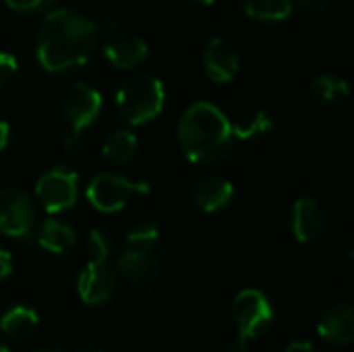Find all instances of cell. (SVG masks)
<instances>
[{
	"mask_svg": "<svg viewBox=\"0 0 354 352\" xmlns=\"http://www.w3.org/2000/svg\"><path fill=\"white\" fill-rule=\"evenodd\" d=\"M100 35V27L87 17L68 8L52 10L37 33V60L48 73L75 71L91 58Z\"/></svg>",
	"mask_w": 354,
	"mask_h": 352,
	"instance_id": "1",
	"label": "cell"
},
{
	"mask_svg": "<svg viewBox=\"0 0 354 352\" xmlns=\"http://www.w3.org/2000/svg\"><path fill=\"white\" fill-rule=\"evenodd\" d=\"M178 145L185 158L195 164H218L234 145L230 120L218 106L195 102L178 122Z\"/></svg>",
	"mask_w": 354,
	"mask_h": 352,
	"instance_id": "2",
	"label": "cell"
},
{
	"mask_svg": "<svg viewBox=\"0 0 354 352\" xmlns=\"http://www.w3.org/2000/svg\"><path fill=\"white\" fill-rule=\"evenodd\" d=\"M164 100L166 91L160 79L151 75H133L118 87L116 108L129 124L139 127L162 114Z\"/></svg>",
	"mask_w": 354,
	"mask_h": 352,
	"instance_id": "3",
	"label": "cell"
},
{
	"mask_svg": "<svg viewBox=\"0 0 354 352\" xmlns=\"http://www.w3.org/2000/svg\"><path fill=\"white\" fill-rule=\"evenodd\" d=\"M232 319L236 326V338L249 344V340L263 336L274 324V309L261 290L247 288L236 295L232 303Z\"/></svg>",
	"mask_w": 354,
	"mask_h": 352,
	"instance_id": "4",
	"label": "cell"
},
{
	"mask_svg": "<svg viewBox=\"0 0 354 352\" xmlns=\"http://www.w3.org/2000/svg\"><path fill=\"white\" fill-rule=\"evenodd\" d=\"M135 193H149V185L141 180H131L116 172H102L93 176V180L87 187V199L89 203L104 214H114L122 210L131 195Z\"/></svg>",
	"mask_w": 354,
	"mask_h": 352,
	"instance_id": "5",
	"label": "cell"
},
{
	"mask_svg": "<svg viewBox=\"0 0 354 352\" xmlns=\"http://www.w3.org/2000/svg\"><path fill=\"white\" fill-rule=\"evenodd\" d=\"M77 189L79 176L73 170L58 166L39 176L35 185V195L46 212L60 214L77 203Z\"/></svg>",
	"mask_w": 354,
	"mask_h": 352,
	"instance_id": "6",
	"label": "cell"
},
{
	"mask_svg": "<svg viewBox=\"0 0 354 352\" xmlns=\"http://www.w3.org/2000/svg\"><path fill=\"white\" fill-rule=\"evenodd\" d=\"M35 224V205L19 189H0V234L25 239Z\"/></svg>",
	"mask_w": 354,
	"mask_h": 352,
	"instance_id": "7",
	"label": "cell"
},
{
	"mask_svg": "<svg viewBox=\"0 0 354 352\" xmlns=\"http://www.w3.org/2000/svg\"><path fill=\"white\" fill-rule=\"evenodd\" d=\"M62 112L73 133H83L91 127L102 112V95L87 83H73L60 100Z\"/></svg>",
	"mask_w": 354,
	"mask_h": 352,
	"instance_id": "8",
	"label": "cell"
},
{
	"mask_svg": "<svg viewBox=\"0 0 354 352\" xmlns=\"http://www.w3.org/2000/svg\"><path fill=\"white\" fill-rule=\"evenodd\" d=\"M100 31L106 33L104 54L116 68H133L147 58L149 48L145 39L139 35L122 33L114 21H106Z\"/></svg>",
	"mask_w": 354,
	"mask_h": 352,
	"instance_id": "9",
	"label": "cell"
},
{
	"mask_svg": "<svg viewBox=\"0 0 354 352\" xmlns=\"http://www.w3.org/2000/svg\"><path fill=\"white\" fill-rule=\"evenodd\" d=\"M118 272L124 276V280L137 288L149 284L158 272V257H156V245H137L127 243L122 255L116 263Z\"/></svg>",
	"mask_w": 354,
	"mask_h": 352,
	"instance_id": "10",
	"label": "cell"
},
{
	"mask_svg": "<svg viewBox=\"0 0 354 352\" xmlns=\"http://www.w3.org/2000/svg\"><path fill=\"white\" fill-rule=\"evenodd\" d=\"M79 297L85 305H102L116 293V274L97 261H89L77 282Z\"/></svg>",
	"mask_w": 354,
	"mask_h": 352,
	"instance_id": "11",
	"label": "cell"
},
{
	"mask_svg": "<svg viewBox=\"0 0 354 352\" xmlns=\"http://www.w3.org/2000/svg\"><path fill=\"white\" fill-rule=\"evenodd\" d=\"M203 66L205 73L212 81L216 83H228L236 77L241 68V58L236 48L224 39V37H214L205 46L203 52Z\"/></svg>",
	"mask_w": 354,
	"mask_h": 352,
	"instance_id": "12",
	"label": "cell"
},
{
	"mask_svg": "<svg viewBox=\"0 0 354 352\" xmlns=\"http://www.w3.org/2000/svg\"><path fill=\"white\" fill-rule=\"evenodd\" d=\"M328 226L326 210L311 197H303L295 201L292 207V234L299 243L317 241Z\"/></svg>",
	"mask_w": 354,
	"mask_h": 352,
	"instance_id": "13",
	"label": "cell"
},
{
	"mask_svg": "<svg viewBox=\"0 0 354 352\" xmlns=\"http://www.w3.org/2000/svg\"><path fill=\"white\" fill-rule=\"evenodd\" d=\"M317 334L340 346H348L354 340V309L351 303L342 301L328 307L317 324Z\"/></svg>",
	"mask_w": 354,
	"mask_h": 352,
	"instance_id": "14",
	"label": "cell"
},
{
	"mask_svg": "<svg viewBox=\"0 0 354 352\" xmlns=\"http://www.w3.org/2000/svg\"><path fill=\"white\" fill-rule=\"evenodd\" d=\"M232 197H234V187L230 180L222 176H203L193 189V201L205 214L224 210L232 201Z\"/></svg>",
	"mask_w": 354,
	"mask_h": 352,
	"instance_id": "15",
	"label": "cell"
},
{
	"mask_svg": "<svg viewBox=\"0 0 354 352\" xmlns=\"http://www.w3.org/2000/svg\"><path fill=\"white\" fill-rule=\"evenodd\" d=\"M39 317L33 309L17 305L0 317V332L10 340H29L37 330Z\"/></svg>",
	"mask_w": 354,
	"mask_h": 352,
	"instance_id": "16",
	"label": "cell"
},
{
	"mask_svg": "<svg viewBox=\"0 0 354 352\" xmlns=\"http://www.w3.org/2000/svg\"><path fill=\"white\" fill-rule=\"evenodd\" d=\"M77 243V234L75 230L60 222V220H46L41 226H39V232H37V245L41 249H46L48 253H56V255H62L66 253L68 249H73Z\"/></svg>",
	"mask_w": 354,
	"mask_h": 352,
	"instance_id": "17",
	"label": "cell"
},
{
	"mask_svg": "<svg viewBox=\"0 0 354 352\" xmlns=\"http://www.w3.org/2000/svg\"><path fill=\"white\" fill-rule=\"evenodd\" d=\"M311 93L317 102L328 106L344 104L351 95V87L346 79L334 77V75H319L311 83Z\"/></svg>",
	"mask_w": 354,
	"mask_h": 352,
	"instance_id": "18",
	"label": "cell"
},
{
	"mask_svg": "<svg viewBox=\"0 0 354 352\" xmlns=\"http://www.w3.org/2000/svg\"><path fill=\"white\" fill-rule=\"evenodd\" d=\"M230 127H232L234 139L251 141V139H259V137H266L268 133H272L274 131V120L270 118L268 112L253 110V112L243 114L236 122H230Z\"/></svg>",
	"mask_w": 354,
	"mask_h": 352,
	"instance_id": "19",
	"label": "cell"
},
{
	"mask_svg": "<svg viewBox=\"0 0 354 352\" xmlns=\"http://www.w3.org/2000/svg\"><path fill=\"white\" fill-rule=\"evenodd\" d=\"M245 12L257 21H284L292 12V0H241Z\"/></svg>",
	"mask_w": 354,
	"mask_h": 352,
	"instance_id": "20",
	"label": "cell"
},
{
	"mask_svg": "<svg viewBox=\"0 0 354 352\" xmlns=\"http://www.w3.org/2000/svg\"><path fill=\"white\" fill-rule=\"evenodd\" d=\"M137 147H139V141L131 131H116L106 139L102 151L108 160L124 164V162H131L135 158Z\"/></svg>",
	"mask_w": 354,
	"mask_h": 352,
	"instance_id": "21",
	"label": "cell"
},
{
	"mask_svg": "<svg viewBox=\"0 0 354 352\" xmlns=\"http://www.w3.org/2000/svg\"><path fill=\"white\" fill-rule=\"evenodd\" d=\"M87 251H89V257L91 261H97V263H106L108 255H110V245H108V237L102 232V230H91L89 237H87Z\"/></svg>",
	"mask_w": 354,
	"mask_h": 352,
	"instance_id": "22",
	"label": "cell"
},
{
	"mask_svg": "<svg viewBox=\"0 0 354 352\" xmlns=\"http://www.w3.org/2000/svg\"><path fill=\"white\" fill-rule=\"evenodd\" d=\"M160 232L151 222H141L131 228L127 234V243H137V245H158Z\"/></svg>",
	"mask_w": 354,
	"mask_h": 352,
	"instance_id": "23",
	"label": "cell"
},
{
	"mask_svg": "<svg viewBox=\"0 0 354 352\" xmlns=\"http://www.w3.org/2000/svg\"><path fill=\"white\" fill-rule=\"evenodd\" d=\"M17 68H19L17 58L12 54H8V52H0V85L10 81L15 77Z\"/></svg>",
	"mask_w": 354,
	"mask_h": 352,
	"instance_id": "24",
	"label": "cell"
},
{
	"mask_svg": "<svg viewBox=\"0 0 354 352\" xmlns=\"http://www.w3.org/2000/svg\"><path fill=\"white\" fill-rule=\"evenodd\" d=\"M12 10H19V12H35V10H41L46 8L52 0H4Z\"/></svg>",
	"mask_w": 354,
	"mask_h": 352,
	"instance_id": "25",
	"label": "cell"
},
{
	"mask_svg": "<svg viewBox=\"0 0 354 352\" xmlns=\"http://www.w3.org/2000/svg\"><path fill=\"white\" fill-rule=\"evenodd\" d=\"M330 0H292V6L305 10V12H319L328 6Z\"/></svg>",
	"mask_w": 354,
	"mask_h": 352,
	"instance_id": "26",
	"label": "cell"
},
{
	"mask_svg": "<svg viewBox=\"0 0 354 352\" xmlns=\"http://www.w3.org/2000/svg\"><path fill=\"white\" fill-rule=\"evenodd\" d=\"M12 274V255L0 249V280H6Z\"/></svg>",
	"mask_w": 354,
	"mask_h": 352,
	"instance_id": "27",
	"label": "cell"
},
{
	"mask_svg": "<svg viewBox=\"0 0 354 352\" xmlns=\"http://www.w3.org/2000/svg\"><path fill=\"white\" fill-rule=\"evenodd\" d=\"M79 147H81V133H68L66 135V139H64V149L68 151V154H75V151H79Z\"/></svg>",
	"mask_w": 354,
	"mask_h": 352,
	"instance_id": "28",
	"label": "cell"
},
{
	"mask_svg": "<svg viewBox=\"0 0 354 352\" xmlns=\"http://www.w3.org/2000/svg\"><path fill=\"white\" fill-rule=\"evenodd\" d=\"M284 352H317V351H315V346H313L311 342H303V340H297V342L288 344V346H286V351H284Z\"/></svg>",
	"mask_w": 354,
	"mask_h": 352,
	"instance_id": "29",
	"label": "cell"
},
{
	"mask_svg": "<svg viewBox=\"0 0 354 352\" xmlns=\"http://www.w3.org/2000/svg\"><path fill=\"white\" fill-rule=\"evenodd\" d=\"M8 137H10V127H8L4 120H0V149H4V147H6Z\"/></svg>",
	"mask_w": 354,
	"mask_h": 352,
	"instance_id": "30",
	"label": "cell"
},
{
	"mask_svg": "<svg viewBox=\"0 0 354 352\" xmlns=\"http://www.w3.org/2000/svg\"><path fill=\"white\" fill-rule=\"evenodd\" d=\"M77 352H104L100 346H83V349H79Z\"/></svg>",
	"mask_w": 354,
	"mask_h": 352,
	"instance_id": "31",
	"label": "cell"
},
{
	"mask_svg": "<svg viewBox=\"0 0 354 352\" xmlns=\"http://www.w3.org/2000/svg\"><path fill=\"white\" fill-rule=\"evenodd\" d=\"M33 352H60V351H56V349H37V351H33Z\"/></svg>",
	"mask_w": 354,
	"mask_h": 352,
	"instance_id": "32",
	"label": "cell"
},
{
	"mask_svg": "<svg viewBox=\"0 0 354 352\" xmlns=\"http://www.w3.org/2000/svg\"><path fill=\"white\" fill-rule=\"evenodd\" d=\"M0 352H10V349H8L6 344H2V342H0Z\"/></svg>",
	"mask_w": 354,
	"mask_h": 352,
	"instance_id": "33",
	"label": "cell"
},
{
	"mask_svg": "<svg viewBox=\"0 0 354 352\" xmlns=\"http://www.w3.org/2000/svg\"><path fill=\"white\" fill-rule=\"evenodd\" d=\"M197 2H201V4H214L216 0H197Z\"/></svg>",
	"mask_w": 354,
	"mask_h": 352,
	"instance_id": "34",
	"label": "cell"
}]
</instances>
